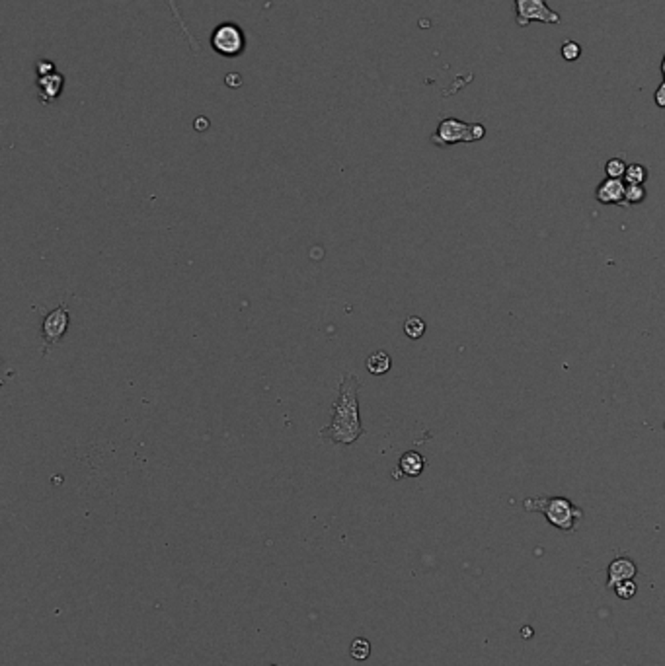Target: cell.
<instances>
[{
  "mask_svg": "<svg viewBox=\"0 0 665 666\" xmlns=\"http://www.w3.org/2000/svg\"><path fill=\"white\" fill-rule=\"evenodd\" d=\"M211 47L225 59H237L246 51V35L234 22H223L211 33Z\"/></svg>",
  "mask_w": 665,
  "mask_h": 666,
  "instance_id": "4",
  "label": "cell"
},
{
  "mask_svg": "<svg viewBox=\"0 0 665 666\" xmlns=\"http://www.w3.org/2000/svg\"><path fill=\"white\" fill-rule=\"evenodd\" d=\"M646 197V189L642 186H626L625 201L628 205H638L642 203Z\"/></svg>",
  "mask_w": 665,
  "mask_h": 666,
  "instance_id": "18",
  "label": "cell"
},
{
  "mask_svg": "<svg viewBox=\"0 0 665 666\" xmlns=\"http://www.w3.org/2000/svg\"><path fill=\"white\" fill-rule=\"evenodd\" d=\"M636 575V565L630 561V559L626 558H618L615 559L611 565H609V583H607V587L613 588L616 585H620V583H625V580H632Z\"/></svg>",
  "mask_w": 665,
  "mask_h": 666,
  "instance_id": "9",
  "label": "cell"
},
{
  "mask_svg": "<svg viewBox=\"0 0 665 666\" xmlns=\"http://www.w3.org/2000/svg\"><path fill=\"white\" fill-rule=\"evenodd\" d=\"M424 468H426V460H424V456L414 450L402 454V458H400V462H398V470L402 471L404 476H408V478H417V476L424 471Z\"/></svg>",
  "mask_w": 665,
  "mask_h": 666,
  "instance_id": "10",
  "label": "cell"
},
{
  "mask_svg": "<svg viewBox=\"0 0 665 666\" xmlns=\"http://www.w3.org/2000/svg\"><path fill=\"white\" fill-rule=\"evenodd\" d=\"M390 366H392V359H390V355L385 353V351H377V353L369 355L367 371L371 374L383 376V374H387L388 371H390Z\"/></svg>",
  "mask_w": 665,
  "mask_h": 666,
  "instance_id": "11",
  "label": "cell"
},
{
  "mask_svg": "<svg viewBox=\"0 0 665 666\" xmlns=\"http://www.w3.org/2000/svg\"><path fill=\"white\" fill-rule=\"evenodd\" d=\"M70 314L69 306L61 302L55 310H51L43 322H41V337H43V349L47 351L49 347L57 345L65 337V333L69 332Z\"/></svg>",
  "mask_w": 665,
  "mask_h": 666,
  "instance_id": "6",
  "label": "cell"
},
{
  "mask_svg": "<svg viewBox=\"0 0 665 666\" xmlns=\"http://www.w3.org/2000/svg\"><path fill=\"white\" fill-rule=\"evenodd\" d=\"M515 12L519 28H529L533 22L560 24L558 12L552 10L546 0H515Z\"/></svg>",
  "mask_w": 665,
  "mask_h": 666,
  "instance_id": "5",
  "label": "cell"
},
{
  "mask_svg": "<svg viewBox=\"0 0 665 666\" xmlns=\"http://www.w3.org/2000/svg\"><path fill=\"white\" fill-rule=\"evenodd\" d=\"M626 168H628V166H626L625 160H620V158H611V160L607 162L605 174H607V177H613V179H620V177H625Z\"/></svg>",
  "mask_w": 665,
  "mask_h": 666,
  "instance_id": "15",
  "label": "cell"
},
{
  "mask_svg": "<svg viewBox=\"0 0 665 666\" xmlns=\"http://www.w3.org/2000/svg\"><path fill=\"white\" fill-rule=\"evenodd\" d=\"M560 53H562L564 60H570V63H574V60H577L579 57H582V45H579V43H576V41H564V43H562V49H560Z\"/></svg>",
  "mask_w": 665,
  "mask_h": 666,
  "instance_id": "16",
  "label": "cell"
},
{
  "mask_svg": "<svg viewBox=\"0 0 665 666\" xmlns=\"http://www.w3.org/2000/svg\"><path fill=\"white\" fill-rule=\"evenodd\" d=\"M662 76H664V79H662V84H659L657 90H655L654 99H655V104H657V108L665 109V55H664V60H662Z\"/></svg>",
  "mask_w": 665,
  "mask_h": 666,
  "instance_id": "19",
  "label": "cell"
},
{
  "mask_svg": "<svg viewBox=\"0 0 665 666\" xmlns=\"http://www.w3.org/2000/svg\"><path fill=\"white\" fill-rule=\"evenodd\" d=\"M616 594L620 598H632L636 594V585L632 580H625V583L616 585Z\"/></svg>",
  "mask_w": 665,
  "mask_h": 666,
  "instance_id": "20",
  "label": "cell"
},
{
  "mask_svg": "<svg viewBox=\"0 0 665 666\" xmlns=\"http://www.w3.org/2000/svg\"><path fill=\"white\" fill-rule=\"evenodd\" d=\"M626 195V186L623 184V179H613V177H607L601 186L597 187V201L603 203V205H618L625 201Z\"/></svg>",
  "mask_w": 665,
  "mask_h": 666,
  "instance_id": "8",
  "label": "cell"
},
{
  "mask_svg": "<svg viewBox=\"0 0 665 666\" xmlns=\"http://www.w3.org/2000/svg\"><path fill=\"white\" fill-rule=\"evenodd\" d=\"M626 181L628 186H642L646 179H648V170L642 164H630L626 168Z\"/></svg>",
  "mask_w": 665,
  "mask_h": 666,
  "instance_id": "14",
  "label": "cell"
},
{
  "mask_svg": "<svg viewBox=\"0 0 665 666\" xmlns=\"http://www.w3.org/2000/svg\"><path fill=\"white\" fill-rule=\"evenodd\" d=\"M359 390L361 382L355 374L346 373L342 376L338 400L332 403V421L320 431L322 441L351 446L365 434L359 415Z\"/></svg>",
  "mask_w": 665,
  "mask_h": 666,
  "instance_id": "1",
  "label": "cell"
},
{
  "mask_svg": "<svg viewBox=\"0 0 665 666\" xmlns=\"http://www.w3.org/2000/svg\"><path fill=\"white\" fill-rule=\"evenodd\" d=\"M527 510H540L545 512L548 522L552 526H556L560 530H574L576 520L582 517V510L574 507L572 503L564 497H538V499H527L525 503Z\"/></svg>",
  "mask_w": 665,
  "mask_h": 666,
  "instance_id": "2",
  "label": "cell"
},
{
  "mask_svg": "<svg viewBox=\"0 0 665 666\" xmlns=\"http://www.w3.org/2000/svg\"><path fill=\"white\" fill-rule=\"evenodd\" d=\"M371 655V645H369L367 639H355L351 643V656L355 660H365Z\"/></svg>",
  "mask_w": 665,
  "mask_h": 666,
  "instance_id": "17",
  "label": "cell"
},
{
  "mask_svg": "<svg viewBox=\"0 0 665 666\" xmlns=\"http://www.w3.org/2000/svg\"><path fill=\"white\" fill-rule=\"evenodd\" d=\"M166 2H168L170 10H172V16H174V20H176V24H178L179 28H182V31H184V35L188 38L189 47H191V51H193V53H198V51H199V43H198V40H195V38L191 35V31L188 30V24L184 22V18H182V12H179V8H178V2H176V0H166Z\"/></svg>",
  "mask_w": 665,
  "mask_h": 666,
  "instance_id": "12",
  "label": "cell"
},
{
  "mask_svg": "<svg viewBox=\"0 0 665 666\" xmlns=\"http://www.w3.org/2000/svg\"><path fill=\"white\" fill-rule=\"evenodd\" d=\"M486 129L482 123H465L460 119L447 117L439 123V127L431 137V143L437 147H451L457 143H474L482 140Z\"/></svg>",
  "mask_w": 665,
  "mask_h": 666,
  "instance_id": "3",
  "label": "cell"
},
{
  "mask_svg": "<svg viewBox=\"0 0 665 666\" xmlns=\"http://www.w3.org/2000/svg\"><path fill=\"white\" fill-rule=\"evenodd\" d=\"M35 72H38V76H47V74H53V72H57L55 70V65L47 59H41L38 60V65H35Z\"/></svg>",
  "mask_w": 665,
  "mask_h": 666,
  "instance_id": "21",
  "label": "cell"
},
{
  "mask_svg": "<svg viewBox=\"0 0 665 666\" xmlns=\"http://www.w3.org/2000/svg\"><path fill=\"white\" fill-rule=\"evenodd\" d=\"M65 88V76L59 72H53L47 76H38V98L43 106H49L57 101Z\"/></svg>",
  "mask_w": 665,
  "mask_h": 666,
  "instance_id": "7",
  "label": "cell"
},
{
  "mask_svg": "<svg viewBox=\"0 0 665 666\" xmlns=\"http://www.w3.org/2000/svg\"><path fill=\"white\" fill-rule=\"evenodd\" d=\"M404 333H406L410 339L424 337V333H426V322H424L422 318H417V316L408 318L406 322H404Z\"/></svg>",
  "mask_w": 665,
  "mask_h": 666,
  "instance_id": "13",
  "label": "cell"
}]
</instances>
